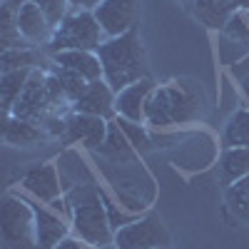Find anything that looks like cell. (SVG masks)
<instances>
[{
    "label": "cell",
    "mask_w": 249,
    "mask_h": 249,
    "mask_svg": "<svg viewBox=\"0 0 249 249\" xmlns=\"http://www.w3.org/2000/svg\"><path fill=\"white\" fill-rule=\"evenodd\" d=\"M65 204H68V217L75 237H80L95 249L115 242V230L107 217L105 192L100 190V184L85 182L72 187V190L65 192Z\"/></svg>",
    "instance_id": "6da1fadb"
},
{
    "label": "cell",
    "mask_w": 249,
    "mask_h": 249,
    "mask_svg": "<svg viewBox=\"0 0 249 249\" xmlns=\"http://www.w3.org/2000/svg\"><path fill=\"white\" fill-rule=\"evenodd\" d=\"M230 72H232V80L242 88L244 97L249 100V55H247V57H242L239 62H234V65L230 68Z\"/></svg>",
    "instance_id": "484cf974"
},
{
    "label": "cell",
    "mask_w": 249,
    "mask_h": 249,
    "mask_svg": "<svg viewBox=\"0 0 249 249\" xmlns=\"http://www.w3.org/2000/svg\"><path fill=\"white\" fill-rule=\"evenodd\" d=\"M30 3H35L40 10L45 13V18L50 20V25H53V28H57L62 20L68 18V13L72 10L70 0H30Z\"/></svg>",
    "instance_id": "cb8c5ba5"
},
{
    "label": "cell",
    "mask_w": 249,
    "mask_h": 249,
    "mask_svg": "<svg viewBox=\"0 0 249 249\" xmlns=\"http://www.w3.org/2000/svg\"><path fill=\"white\" fill-rule=\"evenodd\" d=\"M97 55L102 62V70H105V80L110 82V88L115 92L124 90L137 80L150 77L147 55H144L140 33L135 28L117 37H107L100 45Z\"/></svg>",
    "instance_id": "7a4b0ae2"
},
{
    "label": "cell",
    "mask_w": 249,
    "mask_h": 249,
    "mask_svg": "<svg viewBox=\"0 0 249 249\" xmlns=\"http://www.w3.org/2000/svg\"><path fill=\"white\" fill-rule=\"evenodd\" d=\"M72 227L65 222L57 210L50 204H35V239L37 249H55L62 239L70 237Z\"/></svg>",
    "instance_id": "8fae6325"
},
{
    "label": "cell",
    "mask_w": 249,
    "mask_h": 249,
    "mask_svg": "<svg viewBox=\"0 0 249 249\" xmlns=\"http://www.w3.org/2000/svg\"><path fill=\"white\" fill-rule=\"evenodd\" d=\"M105 0H70V5L75 8V10H95V8H100Z\"/></svg>",
    "instance_id": "f1b7e54d"
},
{
    "label": "cell",
    "mask_w": 249,
    "mask_h": 249,
    "mask_svg": "<svg viewBox=\"0 0 249 249\" xmlns=\"http://www.w3.org/2000/svg\"><path fill=\"white\" fill-rule=\"evenodd\" d=\"M162 249H170V247H162Z\"/></svg>",
    "instance_id": "1f68e13d"
},
{
    "label": "cell",
    "mask_w": 249,
    "mask_h": 249,
    "mask_svg": "<svg viewBox=\"0 0 249 249\" xmlns=\"http://www.w3.org/2000/svg\"><path fill=\"white\" fill-rule=\"evenodd\" d=\"M23 5L25 0H3V5H0V45H3V50L33 48L18 30V15Z\"/></svg>",
    "instance_id": "2e32d148"
},
{
    "label": "cell",
    "mask_w": 249,
    "mask_h": 249,
    "mask_svg": "<svg viewBox=\"0 0 249 249\" xmlns=\"http://www.w3.org/2000/svg\"><path fill=\"white\" fill-rule=\"evenodd\" d=\"M50 60L55 65H62V68H70V70L80 72L88 82L105 80V70H102L100 55L92 53V50H65V53L50 55Z\"/></svg>",
    "instance_id": "9a60e30c"
},
{
    "label": "cell",
    "mask_w": 249,
    "mask_h": 249,
    "mask_svg": "<svg viewBox=\"0 0 249 249\" xmlns=\"http://www.w3.org/2000/svg\"><path fill=\"white\" fill-rule=\"evenodd\" d=\"M20 182H23L28 195H33L35 199H40L43 204H53L55 199H60L62 195H65L60 172H57V162L37 164V167L28 170Z\"/></svg>",
    "instance_id": "30bf717a"
},
{
    "label": "cell",
    "mask_w": 249,
    "mask_h": 249,
    "mask_svg": "<svg viewBox=\"0 0 249 249\" xmlns=\"http://www.w3.org/2000/svg\"><path fill=\"white\" fill-rule=\"evenodd\" d=\"M247 20H249V13H247Z\"/></svg>",
    "instance_id": "d6a6232c"
},
{
    "label": "cell",
    "mask_w": 249,
    "mask_h": 249,
    "mask_svg": "<svg viewBox=\"0 0 249 249\" xmlns=\"http://www.w3.org/2000/svg\"><path fill=\"white\" fill-rule=\"evenodd\" d=\"M195 117H197V100L177 85H164L152 92L144 122L152 124V127H172V124L192 122Z\"/></svg>",
    "instance_id": "5b68a950"
},
{
    "label": "cell",
    "mask_w": 249,
    "mask_h": 249,
    "mask_svg": "<svg viewBox=\"0 0 249 249\" xmlns=\"http://www.w3.org/2000/svg\"><path fill=\"white\" fill-rule=\"evenodd\" d=\"M115 97H117V92L110 88L107 80H95L82 92V97L72 105V110L82 112V115H95L102 120H110L112 115H117L115 112Z\"/></svg>",
    "instance_id": "7c38bea8"
},
{
    "label": "cell",
    "mask_w": 249,
    "mask_h": 249,
    "mask_svg": "<svg viewBox=\"0 0 249 249\" xmlns=\"http://www.w3.org/2000/svg\"><path fill=\"white\" fill-rule=\"evenodd\" d=\"M117 124H120V130L132 140V144H137V147H140V144H142V147H147V144H150L147 135H144V130H142V124L130 122V120H122V117H117Z\"/></svg>",
    "instance_id": "d4e9b609"
},
{
    "label": "cell",
    "mask_w": 249,
    "mask_h": 249,
    "mask_svg": "<svg viewBox=\"0 0 249 249\" xmlns=\"http://www.w3.org/2000/svg\"><path fill=\"white\" fill-rule=\"evenodd\" d=\"M105 204H107V217H110V224H112V230L117 232V230H122V227L124 224H130L135 217H127V214H124L122 210H117V207H115V202L105 195Z\"/></svg>",
    "instance_id": "4316f807"
},
{
    "label": "cell",
    "mask_w": 249,
    "mask_h": 249,
    "mask_svg": "<svg viewBox=\"0 0 249 249\" xmlns=\"http://www.w3.org/2000/svg\"><path fill=\"white\" fill-rule=\"evenodd\" d=\"M155 90H157V85H155L152 77L137 80V82H132V85H127L124 90H120L117 97H115V112H117V117L142 124L144 115H147V102H150Z\"/></svg>",
    "instance_id": "9c48e42d"
},
{
    "label": "cell",
    "mask_w": 249,
    "mask_h": 249,
    "mask_svg": "<svg viewBox=\"0 0 249 249\" xmlns=\"http://www.w3.org/2000/svg\"><path fill=\"white\" fill-rule=\"evenodd\" d=\"M105 40L107 37L102 33L92 10H75L72 8L68 13V18L55 28L45 50L50 55L65 53V50H92V53H97Z\"/></svg>",
    "instance_id": "3957f363"
},
{
    "label": "cell",
    "mask_w": 249,
    "mask_h": 249,
    "mask_svg": "<svg viewBox=\"0 0 249 249\" xmlns=\"http://www.w3.org/2000/svg\"><path fill=\"white\" fill-rule=\"evenodd\" d=\"M195 18L204 28L222 30L234 13H239V0H190Z\"/></svg>",
    "instance_id": "5bb4252c"
},
{
    "label": "cell",
    "mask_w": 249,
    "mask_h": 249,
    "mask_svg": "<svg viewBox=\"0 0 249 249\" xmlns=\"http://www.w3.org/2000/svg\"><path fill=\"white\" fill-rule=\"evenodd\" d=\"M107 132H110L107 120L95 117V115H82V112L72 110V115L68 120V132H65V137H62V142L82 144V147H88V150H97V147L105 144Z\"/></svg>",
    "instance_id": "ba28073f"
},
{
    "label": "cell",
    "mask_w": 249,
    "mask_h": 249,
    "mask_svg": "<svg viewBox=\"0 0 249 249\" xmlns=\"http://www.w3.org/2000/svg\"><path fill=\"white\" fill-rule=\"evenodd\" d=\"M18 30H20V35H23L33 48L35 45H48L53 33H55V28L50 25V20L45 18V13L40 10L35 3H30V0H25V5L20 8Z\"/></svg>",
    "instance_id": "4fadbf2b"
},
{
    "label": "cell",
    "mask_w": 249,
    "mask_h": 249,
    "mask_svg": "<svg viewBox=\"0 0 249 249\" xmlns=\"http://www.w3.org/2000/svg\"><path fill=\"white\" fill-rule=\"evenodd\" d=\"M50 72L57 77L60 88H62V92H65V97H68L70 105H75V102L82 97V92L88 90V85H90V82L82 77L80 72H75V70H70V68H62V65H55V62H53V70H50Z\"/></svg>",
    "instance_id": "7402d4cb"
},
{
    "label": "cell",
    "mask_w": 249,
    "mask_h": 249,
    "mask_svg": "<svg viewBox=\"0 0 249 249\" xmlns=\"http://www.w3.org/2000/svg\"><path fill=\"white\" fill-rule=\"evenodd\" d=\"M219 182L227 190L232 182L249 175V147H227L219 155V167H217Z\"/></svg>",
    "instance_id": "ac0fdd59"
},
{
    "label": "cell",
    "mask_w": 249,
    "mask_h": 249,
    "mask_svg": "<svg viewBox=\"0 0 249 249\" xmlns=\"http://www.w3.org/2000/svg\"><path fill=\"white\" fill-rule=\"evenodd\" d=\"M239 10L249 13V0H239Z\"/></svg>",
    "instance_id": "f546056e"
},
{
    "label": "cell",
    "mask_w": 249,
    "mask_h": 249,
    "mask_svg": "<svg viewBox=\"0 0 249 249\" xmlns=\"http://www.w3.org/2000/svg\"><path fill=\"white\" fill-rule=\"evenodd\" d=\"M224 202H227V210H230L237 219L249 222V175L227 187Z\"/></svg>",
    "instance_id": "44dd1931"
},
{
    "label": "cell",
    "mask_w": 249,
    "mask_h": 249,
    "mask_svg": "<svg viewBox=\"0 0 249 249\" xmlns=\"http://www.w3.org/2000/svg\"><path fill=\"white\" fill-rule=\"evenodd\" d=\"M112 244L117 249H162L172 244V237L162 217L155 212H147L142 217H135L122 230H117Z\"/></svg>",
    "instance_id": "8992f818"
},
{
    "label": "cell",
    "mask_w": 249,
    "mask_h": 249,
    "mask_svg": "<svg viewBox=\"0 0 249 249\" xmlns=\"http://www.w3.org/2000/svg\"><path fill=\"white\" fill-rule=\"evenodd\" d=\"M35 68H23V70H5L0 75V100H3V112L10 115L18 97L23 95L28 80H30V72Z\"/></svg>",
    "instance_id": "d6986e66"
},
{
    "label": "cell",
    "mask_w": 249,
    "mask_h": 249,
    "mask_svg": "<svg viewBox=\"0 0 249 249\" xmlns=\"http://www.w3.org/2000/svg\"><path fill=\"white\" fill-rule=\"evenodd\" d=\"M45 137L43 127L37 122H30V120H20L15 115H5L3 120V140L13 147H30V144L40 142Z\"/></svg>",
    "instance_id": "e0dca14e"
},
{
    "label": "cell",
    "mask_w": 249,
    "mask_h": 249,
    "mask_svg": "<svg viewBox=\"0 0 249 249\" xmlns=\"http://www.w3.org/2000/svg\"><path fill=\"white\" fill-rule=\"evenodd\" d=\"M140 10V0H105L100 8H95V18L105 33V37H117L135 28Z\"/></svg>",
    "instance_id": "52a82bcc"
},
{
    "label": "cell",
    "mask_w": 249,
    "mask_h": 249,
    "mask_svg": "<svg viewBox=\"0 0 249 249\" xmlns=\"http://www.w3.org/2000/svg\"><path fill=\"white\" fill-rule=\"evenodd\" d=\"M55 249H95V247H90L88 242H82L80 237H75V234H70L68 239H62Z\"/></svg>",
    "instance_id": "83f0119b"
},
{
    "label": "cell",
    "mask_w": 249,
    "mask_h": 249,
    "mask_svg": "<svg viewBox=\"0 0 249 249\" xmlns=\"http://www.w3.org/2000/svg\"><path fill=\"white\" fill-rule=\"evenodd\" d=\"M227 147H249V107L232 112L222 130V150Z\"/></svg>",
    "instance_id": "ffe728a7"
},
{
    "label": "cell",
    "mask_w": 249,
    "mask_h": 249,
    "mask_svg": "<svg viewBox=\"0 0 249 249\" xmlns=\"http://www.w3.org/2000/svg\"><path fill=\"white\" fill-rule=\"evenodd\" d=\"M0 232L5 249H37L35 239V204L8 192L0 202Z\"/></svg>",
    "instance_id": "277c9868"
},
{
    "label": "cell",
    "mask_w": 249,
    "mask_h": 249,
    "mask_svg": "<svg viewBox=\"0 0 249 249\" xmlns=\"http://www.w3.org/2000/svg\"><path fill=\"white\" fill-rule=\"evenodd\" d=\"M100 249H117L115 244H107V247H100Z\"/></svg>",
    "instance_id": "4dcf8cb0"
},
{
    "label": "cell",
    "mask_w": 249,
    "mask_h": 249,
    "mask_svg": "<svg viewBox=\"0 0 249 249\" xmlns=\"http://www.w3.org/2000/svg\"><path fill=\"white\" fill-rule=\"evenodd\" d=\"M40 62V53L35 48H15V50H3V72L5 70H23V68H35Z\"/></svg>",
    "instance_id": "603a6c76"
}]
</instances>
